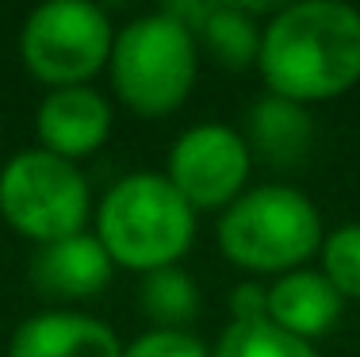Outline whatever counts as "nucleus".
Returning a JSON list of instances; mask_svg holds the SVG:
<instances>
[{"label":"nucleus","instance_id":"6","mask_svg":"<svg viewBox=\"0 0 360 357\" xmlns=\"http://www.w3.org/2000/svg\"><path fill=\"white\" fill-rule=\"evenodd\" d=\"M115 46L108 12L92 0H46L20 31V58L50 89L84 84L100 73Z\"/></svg>","mask_w":360,"mask_h":357},{"label":"nucleus","instance_id":"2","mask_svg":"<svg viewBox=\"0 0 360 357\" xmlns=\"http://www.w3.org/2000/svg\"><path fill=\"white\" fill-rule=\"evenodd\" d=\"M96 238L123 269H165L192 246L195 208L169 184L165 173H127L100 200Z\"/></svg>","mask_w":360,"mask_h":357},{"label":"nucleus","instance_id":"14","mask_svg":"<svg viewBox=\"0 0 360 357\" xmlns=\"http://www.w3.org/2000/svg\"><path fill=\"white\" fill-rule=\"evenodd\" d=\"M139 303L161 330H184L200 311V288L180 265L150 269L139 280Z\"/></svg>","mask_w":360,"mask_h":357},{"label":"nucleus","instance_id":"4","mask_svg":"<svg viewBox=\"0 0 360 357\" xmlns=\"http://www.w3.org/2000/svg\"><path fill=\"white\" fill-rule=\"evenodd\" d=\"M111 81L127 108L139 115H169L188 100L200 70L195 31L173 12H150L115 31Z\"/></svg>","mask_w":360,"mask_h":357},{"label":"nucleus","instance_id":"12","mask_svg":"<svg viewBox=\"0 0 360 357\" xmlns=\"http://www.w3.org/2000/svg\"><path fill=\"white\" fill-rule=\"evenodd\" d=\"M314 127L307 104H295L288 96L264 92L245 115V142L250 154H261L272 165H299L311 150Z\"/></svg>","mask_w":360,"mask_h":357},{"label":"nucleus","instance_id":"11","mask_svg":"<svg viewBox=\"0 0 360 357\" xmlns=\"http://www.w3.org/2000/svg\"><path fill=\"white\" fill-rule=\"evenodd\" d=\"M341 303L345 296L319 269H291L269 284V319L303 342L322 338L341 319Z\"/></svg>","mask_w":360,"mask_h":357},{"label":"nucleus","instance_id":"16","mask_svg":"<svg viewBox=\"0 0 360 357\" xmlns=\"http://www.w3.org/2000/svg\"><path fill=\"white\" fill-rule=\"evenodd\" d=\"M322 273L341 296L360 300V223H345L322 238Z\"/></svg>","mask_w":360,"mask_h":357},{"label":"nucleus","instance_id":"1","mask_svg":"<svg viewBox=\"0 0 360 357\" xmlns=\"http://www.w3.org/2000/svg\"><path fill=\"white\" fill-rule=\"evenodd\" d=\"M269 92L314 104L360 81V12L341 0H299L261 27L257 54Z\"/></svg>","mask_w":360,"mask_h":357},{"label":"nucleus","instance_id":"9","mask_svg":"<svg viewBox=\"0 0 360 357\" xmlns=\"http://www.w3.org/2000/svg\"><path fill=\"white\" fill-rule=\"evenodd\" d=\"M35 131L42 150L58 158H89L111 134V104L89 84L50 89L35 112Z\"/></svg>","mask_w":360,"mask_h":357},{"label":"nucleus","instance_id":"17","mask_svg":"<svg viewBox=\"0 0 360 357\" xmlns=\"http://www.w3.org/2000/svg\"><path fill=\"white\" fill-rule=\"evenodd\" d=\"M123 357H211L207 346L192 330H146L131 346H123Z\"/></svg>","mask_w":360,"mask_h":357},{"label":"nucleus","instance_id":"15","mask_svg":"<svg viewBox=\"0 0 360 357\" xmlns=\"http://www.w3.org/2000/svg\"><path fill=\"white\" fill-rule=\"evenodd\" d=\"M211 357H319V350L303 338L288 334L272 319H257V322H230Z\"/></svg>","mask_w":360,"mask_h":357},{"label":"nucleus","instance_id":"5","mask_svg":"<svg viewBox=\"0 0 360 357\" xmlns=\"http://www.w3.org/2000/svg\"><path fill=\"white\" fill-rule=\"evenodd\" d=\"M0 215L39 246L77 234L92 215L89 177L42 146L20 150L0 169Z\"/></svg>","mask_w":360,"mask_h":357},{"label":"nucleus","instance_id":"18","mask_svg":"<svg viewBox=\"0 0 360 357\" xmlns=\"http://www.w3.org/2000/svg\"><path fill=\"white\" fill-rule=\"evenodd\" d=\"M230 322H257V319H269V284H238L230 292Z\"/></svg>","mask_w":360,"mask_h":357},{"label":"nucleus","instance_id":"10","mask_svg":"<svg viewBox=\"0 0 360 357\" xmlns=\"http://www.w3.org/2000/svg\"><path fill=\"white\" fill-rule=\"evenodd\" d=\"M8 357H123L115 330L81 311H39L12 330Z\"/></svg>","mask_w":360,"mask_h":357},{"label":"nucleus","instance_id":"13","mask_svg":"<svg viewBox=\"0 0 360 357\" xmlns=\"http://www.w3.org/2000/svg\"><path fill=\"white\" fill-rule=\"evenodd\" d=\"M203 46L219 58L226 70H245L261 54V27H257L250 8L238 4H203L195 27Z\"/></svg>","mask_w":360,"mask_h":357},{"label":"nucleus","instance_id":"7","mask_svg":"<svg viewBox=\"0 0 360 357\" xmlns=\"http://www.w3.org/2000/svg\"><path fill=\"white\" fill-rule=\"evenodd\" d=\"M253 154L250 142L230 123H195L169 146V184L200 208H230L242 196Z\"/></svg>","mask_w":360,"mask_h":357},{"label":"nucleus","instance_id":"3","mask_svg":"<svg viewBox=\"0 0 360 357\" xmlns=\"http://www.w3.org/2000/svg\"><path fill=\"white\" fill-rule=\"evenodd\" d=\"M322 215L291 184L245 189L219 215V246L234 265L250 273H291L322 250Z\"/></svg>","mask_w":360,"mask_h":357},{"label":"nucleus","instance_id":"8","mask_svg":"<svg viewBox=\"0 0 360 357\" xmlns=\"http://www.w3.org/2000/svg\"><path fill=\"white\" fill-rule=\"evenodd\" d=\"M31 284L42 300L54 303H77V300H92L111 284L115 261L104 250L96 234L77 231L54 242H42L31 253Z\"/></svg>","mask_w":360,"mask_h":357}]
</instances>
